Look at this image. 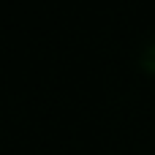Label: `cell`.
I'll use <instances>...</instances> for the list:
<instances>
[{
    "label": "cell",
    "mask_w": 155,
    "mask_h": 155,
    "mask_svg": "<svg viewBox=\"0 0 155 155\" xmlns=\"http://www.w3.org/2000/svg\"><path fill=\"white\" fill-rule=\"evenodd\" d=\"M136 65H139V71H144L147 76H153V79H155V27L142 38V44H139Z\"/></svg>",
    "instance_id": "obj_1"
}]
</instances>
